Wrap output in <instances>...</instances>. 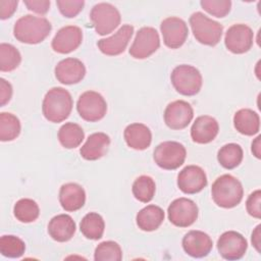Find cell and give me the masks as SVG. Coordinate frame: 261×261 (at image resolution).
<instances>
[{
    "instance_id": "35",
    "label": "cell",
    "mask_w": 261,
    "mask_h": 261,
    "mask_svg": "<svg viewBox=\"0 0 261 261\" xmlns=\"http://www.w3.org/2000/svg\"><path fill=\"white\" fill-rule=\"evenodd\" d=\"M94 259L96 261H120L122 259L121 248L113 241L102 242L95 249Z\"/></svg>"
},
{
    "instance_id": "12",
    "label": "cell",
    "mask_w": 261,
    "mask_h": 261,
    "mask_svg": "<svg viewBox=\"0 0 261 261\" xmlns=\"http://www.w3.org/2000/svg\"><path fill=\"white\" fill-rule=\"evenodd\" d=\"M248 249L247 240L243 234L234 230L223 232L217 241L219 255L226 260L241 259Z\"/></svg>"
},
{
    "instance_id": "16",
    "label": "cell",
    "mask_w": 261,
    "mask_h": 261,
    "mask_svg": "<svg viewBox=\"0 0 261 261\" xmlns=\"http://www.w3.org/2000/svg\"><path fill=\"white\" fill-rule=\"evenodd\" d=\"M83 41V31L76 25L61 28L54 36L52 49L60 54H68L80 47Z\"/></svg>"
},
{
    "instance_id": "6",
    "label": "cell",
    "mask_w": 261,
    "mask_h": 261,
    "mask_svg": "<svg viewBox=\"0 0 261 261\" xmlns=\"http://www.w3.org/2000/svg\"><path fill=\"white\" fill-rule=\"evenodd\" d=\"M90 19L98 35L105 36L112 33L120 23L121 17L118 9L110 3L101 2L93 6Z\"/></svg>"
},
{
    "instance_id": "25",
    "label": "cell",
    "mask_w": 261,
    "mask_h": 261,
    "mask_svg": "<svg viewBox=\"0 0 261 261\" xmlns=\"http://www.w3.org/2000/svg\"><path fill=\"white\" fill-rule=\"evenodd\" d=\"M234 128L242 135L254 136L260 129V117L258 113L249 108H243L233 116Z\"/></svg>"
},
{
    "instance_id": "34",
    "label": "cell",
    "mask_w": 261,
    "mask_h": 261,
    "mask_svg": "<svg viewBox=\"0 0 261 261\" xmlns=\"http://www.w3.org/2000/svg\"><path fill=\"white\" fill-rule=\"evenodd\" d=\"M25 251L24 242L12 234L2 236L0 239V252L4 257L19 258Z\"/></svg>"
},
{
    "instance_id": "8",
    "label": "cell",
    "mask_w": 261,
    "mask_h": 261,
    "mask_svg": "<svg viewBox=\"0 0 261 261\" xmlns=\"http://www.w3.org/2000/svg\"><path fill=\"white\" fill-rule=\"evenodd\" d=\"M76 110L84 120L95 122L105 116L107 103L98 92L86 91L76 102Z\"/></svg>"
},
{
    "instance_id": "43",
    "label": "cell",
    "mask_w": 261,
    "mask_h": 261,
    "mask_svg": "<svg viewBox=\"0 0 261 261\" xmlns=\"http://www.w3.org/2000/svg\"><path fill=\"white\" fill-rule=\"evenodd\" d=\"M260 139H261V137L258 136L252 143V152L255 155V157L258 159H260V157H261V155H260L261 154L260 153Z\"/></svg>"
},
{
    "instance_id": "27",
    "label": "cell",
    "mask_w": 261,
    "mask_h": 261,
    "mask_svg": "<svg viewBox=\"0 0 261 261\" xmlns=\"http://www.w3.org/2000/svg\"><path fill=\"white\" fill-rule=\"evenodd\" d=\"M104 219L100 214L96 212H90L86 214L80 223V229L82 233L89 240L96 241L101 239L104 233Z\"/></svg>"
},
{
    "instance_id": "22",
    "label": "cell",
    "mask_w": 261,
    "mask_h": 261,
    "mask_svg": "<svg viewBox=\"0 0 261 261\" xmlns=\"http://www.w3.org/2000/svg\"><path fill=\"white\" fill-rule=\"evenodd\" d=\"M110 145V138L104 133H94L89 136L86 143L82 146L81 156L90 161L102 158L108 151Z\"/></svg>"
},
{
    "instance_id": "3",
    "label": "cell",
    "mask_w": 261,
    "mask_h": 261,
    "mask_svg": "<svg viewBox=\"0 0 261 261\" xmlns=\"http://www.w3.org/2000/svg\"><path fill=\"white\" fill-rule=\"evenodd\" d=\"M211 195L217 206L229 209L241 203L244 196V189L237 177L231 174H222L213 182Z\"/></svg>"
},
{
    "instance_id": "11",
    "label": "cell",
    "mask_w": 261,
    "mask_h": 261,
    "mask_svg": "<svg viewBox=\"0 0 261 261\" xmlns=\"http://www.w3.org/2000/svg\"><path fill=\"white\" fill-rule=\"evenodd\" d=\"M254 41L252 29L244 23H236L228 28L224 37V44L228 51L233 54H243L248 52Z\"/></svg>"
},
{
    "instance_id": "30",
    "label": "cell",
    "mask_w": 261,
    "mask_h": 261,
    "mask_svg": "<svg viewBox=\"0 0 261 261\" xmlns=\"http://www.w3.org/2000/svg\"><path fill=\"white\" fill-rule=\"evenodd\" d=\"M13 214L18 221L30 223L37 220L40 215V209L36 201L23 198L14 204Z\"/></svg>"
},
{
    "instance_id": "28",
    "label": "cell",
    "mask_w": 261,
    "mask_h": 261,
    "mask_svg": "<svg viewBox=\"0 0 261 261\" xmlns=\"http://www.w3.org/2000/svg\"><path fill=\"white\" fill-rule=\"evenodd\" d=\"M85 138V133L77 123L66 122L58 130V140L62 147L73 149L79 147Z\"/></svg>"
},
{
    "instance_id": "26",
    "label": "cell",
    "mask_w": 261,
    "mask_h": 261,
    "mask_svg": "<svg viewBox=\"0 0 261 261\" xmlns=\"http://www.w3.org/2000/svg\"><path fill=\"white\" fill-rule=\"evenodd\" d=\"M164 220V211L156 205H148L141 209L136 217L137 225L144 231L156 230Z\"/></svg>"
},
{
    "instance_id": "24",
    "label": "cell",
    "mask_w": 261,
    "mask_h": 261,
    "mask_svg": "<svg viewBox=\"0 0 261 261\" xmlns=\"http://www.w3.org/2000/svg\"><path fill=\"white\" fill-rule=\"evenodd\" d=\"M126 145L135 150H145L152 142V134L150 128L143 123L128 124L123 132Z\"/></svg>"
},
{
    "instance_id": "14",
    "label": "cell",
    "mask_w": 261,
    "mask_h": 261,
    "mask_svg": "<svg viewBox=\"0 0 261 261\" xmlns=\"http://www.w3.org/2000/svg\"><path fill=\"white\" fill-rule=\"evenodd\" d=\"M193 117V107L184 100H176L169 103L164 110V121L171 129H182L187 127Z\"/></svg>"
},
{
    "instance_id": "10",
    "label": "cell",
    "mask_w": 261,
    "mask_h": 261,
    "mask_svg": "<svg viewBox=\"0 0 261 261\" xmlns=\"http://www.w3.org/2000/svg\"><path fill=\"white\" fill-rule=\"evenodd\" d=\"M198 213L197 204L188 198L173 200L167 209L169 221L178 227L191 226L197 220Z\"/></svg>"
},
{
    "instance_id": "18",
    "label": "cell",
    "mask_w": 261,
    "mask_h": 261,
    "mask_svg": "<svg viewBox=\"0 0 261 261\" xmlns=\"http://www.w3.org/2000/svg\"><path fill=\"white\" fill-rule=\"evenodd\" d=\"M57 81L63 85H74L80 83L86 75L84 63L76 58H65L57 63L54 69Z\"/></svg>"
},
{
    "instance_id": "40",
    "label": "cell",
    "mask_w": 261,
    "mask_h": 261,
    "mask_svg": "<svg viewBox=\"0 0 261 261\" xmlns=\"http://www.w3.org/2000/svg\"><path fill=\"white\" fill-rule=\"evenodd\" d=\"M17 0H0V18H9L16 10Z\"/></svg>"
},
{
    "instance_id": "13",
    "label": "cell",
    "mask_w": 261,
    "mask_h": 261,
    "mask_svg": "<svg viewBox=\"0 0 261 261\" xmlns=\"http://www.w3.org/2000/svg\"><path fill=\"white\" fill-rule=\"evenodd\" d=\"M160 31L165 46L170 49L181 47L189 35V29L186 21L176 16H170L162 20Z\"/></svg>"
},
{
    "instance_id": "42",
    "label": "cell",
    "mask_w": 261,
    "mask_h": 261,
    "mask_svg": "<svg viewBox=\"0 0 261 261\" xmlns=\"http://www.w3.org/2000/svg\"><path fill=\"white\" fill-rule=\"evenodd\" d=\"M260 228H261V225L259 224V225H257L256 226V228L253 230V232H252V238H251V241H252V245L254 246V248L257 250V252H261V249H260V244H261V242H260V236H261V233H260Z\"/></svg>"
},
{
    "instance_id": "31",
    "label": "cell",
    "mask_w": 261,
    "mask_h": 261,
    "mask_svg": "<svg viewBox=\"0 0 261 261\" xmlns=\"http://www.w3.org/2000/svg\"><path fill=\"white\" fill-rule=\"evenodd\" d=\"M21 125L19 119L12 113H0V140L9 142L16 139L20 134Z\"/></svg>"
},
{
    "instance_id": "33",
    "label": "cell",
    "mask_w": 261,
    "mask_h": 261,
    "mask_svg": "<svg viewBox=\"0 0 261 261\" xmlns=\"http://www.w3.org/2000/svg\"><path fill=\"white\" fill-rule=\"evenodd\" d=\"M21 61L19 51L11 44L2 43L0 45V70L12 71L18 67Z\"/></svg>"
},
{
    "instance_id": "7",
    "label": "cell",
    "mask_w": 261,
    "mask_h": 261,
    "mask_svg": "<svg viewBox=\"0 0 261 261\" xmlns=\"http://www.w3.org/2000/svg\"><path fill=\"white\" fill-rule=\"evenodd\" d=\"M187 150L178 142L166 141L159 144L154 150L155 163L166 170H173L181 166L186 160Z\"/></svg>"
},
{
    "instance_id": "9",
    "label": "cell",
    "mask_w": 261,
    "mask_h": 261,
    "mask_svg": "<svg viewBox=\"0 0 261 261\" xmlns=\"http://www.w3.org/2000/svg\"><path fill=\"white\" fill-rule=\"evenodd\" d=\"M160 47L158 32L152 27L141 28L135 37L128 52L136 59H145L151 56Z\"/></svg>"
},
{
    "instance_id": "21",
    "label": "cell",
    "mask_w": 261,
    "mask_h": 261,
    "mask_svg": "<svg viewBox=\"0 0 261 261\" xmlns=\"http://www.w3.org/2000/svg\"><path fill=\"white\" fill-rule=\"evenodd\" d=\"M61 207L68 212L81 209L86 202V192L82 186L75 182H67L61 186L59 191Z\"/></svg>"
},
{
    "instance_id": "41",
    "label": "cell",
    "mask_w": 261,
    "mask_h": 261,
    "mask_svg": "<svg viewBox=\"0 0 261 261\" xmlns=\"http://www.w3.org/2000/svg\"><path fill=\"white\" fill-rule=\"evenodd\" d=\"M12 96V87L4 79L0 80V105L4 106L8 103Z\"/></svg>"
},
{
    "instance_id": "20",
    "label": "cell",
    "mask_w": 261,
    "mask_h": 261,
    "mask_svg": "<svg viewBox=\"0 0 261 261\" xmlns=\"http://www.w3.org/2000/svg\"><path fill=\"white\" fill-rule=\"evenodd\" d=\"M219 132L217 120L209 115L196 118L191 127L192 140L197 144H208L212 142Z\"/></svg>"
},
{
    "instance_id": "15",
    "label": "cell",
    "mask_w": 261,
    "mask_h": 261,
    "mask_svg": "<svg viewBox=\"0 0 261 261\" xmlns=\"http://www.w3.org/2000/svg\"><path fill=\"white\" fill-rule=\"evenodd\" d=\"M207 186V176L203 168L188 165L177 175V187L185 194H197Z\"/></svg>"
},
{
    "instance_id": "5",
    "label": "cell",
    "mask_w": 261,
    "mask_h": 261,
    "mask_svg": "<svg viewBox=\"0 0 261 261\" xmlns=\"http://www.w3.org/2000/svg\"><path fill=\"white\" fill-rule=\"evenodd\" d=\"M173 88L177 93L184 96H194L198 94L202 88V75L200 71L188 64L177 65L170 74Z\"/></svg>"
},
{
    "instance_id": "4",
    "label": "cell",
    "mask_w": 261,
    "mask_h": 261,
    "mask_svg": "<svg viewBox=\"0 0 261 261\" xmlns=\"http://www.w3.org/2000/svg\"><path fill=\"white\" fill-rule=\"evenodd\" d=\"M190 24L194 37L203 45L213 47L219 43L222 37V24L209 18L200 11L194 12L190 16Z\"/></svg>"
},
{
    "instance_id": "17",
    "label": "cell",
    "mask_w": 261,
    "mask_h": 261,
    "mask_svg": "<svg viewBox=\"0 0 261 261\" xmlns=\"http://www.w3.org/2000/svg\"><path fill=\"white\" fill-rule=\"evenodd\" d=\"M134 34V27L130 24H123L111 37L101 39L97 42L100 51L108 56H116L124 52L126 46Z\"/></svg>"
},
{
    "instance_id": "38",
    "label": "cell",
    "mask_w": 261,
    "mask_h": 261,
    "mask_svg": "<svg viewBox=\"0 0 261 261\" xmlns=\"http://www.w3.org/2000/svg\"><path fill=\"white\" fill-rule=\"evenodd\" d=\"M261 191L256 190L254 191L247 199L246 208L247 212L253 216L254 218L260 219L261 218Z\"/></svg>"
},
{
    "instance_id": "39",
    "label": "cell",
    "mask_w": 261,
    "mask_h": 261,
    "mask_svg": "<svg viewBox=\"0 0 261 261\" xmlns=\"http://www.w3.org/2000/svg\"><path fill=\"white\" fill-rule=\"evenodd\" d=\"M23 3L29 10L38 14H46L50 7V1L48 0H24Z\"/></svg>"
},
{
    "instance_id": "23",
    "label": "cell",
    "mask_w": 261,
    "mask_h": 261,
    "mask_svg": "<svg viewBox=\"0 0 261 261\" xmlns=\"http://www.w3.org/2000/svg\"><path fill=\"white\" fill-rule=\"evenodd\" d=\"M75 222L67 214L54 216L48 224V233L56 242L64 243L69 241L75 232Z\"/></svg>"
},
{
    "instance_id": "37",
    "label": "cell",
    "mask_w": 261,
    "mask_h": 261,
    "mask_svg": "<svg viewBox=\"0 0 261 261\" xmlns=\"http://www.w3.org/2000/svg\"><path fill=\"white\" fill-rule=\"evenodd\" d=\"M56 4L60 13L68 18L75 17L84 8L83 0H57Z\"/></svg>"
},
{
    "instance_id": "1",
    "label": "cell",
    "mask_w": 261,
    "mask_h": 261,
    "mask_svg": "<svg viewBox=\"0 0 261 261\" xmlns=\"http://www.w3.org/2000/svg\"><path fill=\"white\" fill-rule=\"evenodd\" d=\"M51 30L52 24L47 18L25 14L15 21L13 35L17 41L33 45L43 42Z\"/></svg>"
},
{
    "instance_id": "19",
    "label": "cell",
    "mask_w": 261,
    "mask_h": 261,
    "mask_svg": "<svg viewBox=\"0 0 261 261\" xmlns=\"http://www.w3.org/2000/svg\"><path fill=\"white\" fill-rule=\"evenodd\" d=\"M181 243L185 252L194 258L207 256L213 247V242L209 234L201 230H190L185 234Z\"/></svg>"
},
{
    "instance_id": "29",
    "label": "cell",
    "mask_w": 261,
    "mask_h": 261,
    "mask_svg": "<svg viewBox=\"0 0 261 261\" xmlns=\"http://www.w3.org/2000/svg\"><path fill=\"white\" fill-rule=\"evenodd\" d=\"M243 149L239 144L236 143H229L222 146L217 153L218 162L226 169H233L239 166L243 160Z\"/></svg>"
},
{
    "instance_id": "2",
    "label": "cell",
    "mask_w": 261,
    "mask_h": 261,
    "mask_svg": "<svg viewBox=\"0 0 261 261\" xmlns=\"http://www.w3.org/2000/svg\"><path fill=\"white\" fill-rule=\"evenodd\" d=\"M72 98L70 93L61 87L50 89L42 103V112L47 120L58 123L65 120L72 110Z\"/></svg>"
},
{
    "instance_id": "32",
    "label": "cell",
    "mask_w": 261,
    "mask_h": 261,
    "mask_svg": "<svg viewBox=\"0 0 261 261\" xmlns=\"http://www.w3.org/2000/svg\"><path fill=\"white\" fill-rule=\"evenodd\" d=\"M156 191L154 179L149 175H141L137 177L133 184L132 192L137 200L142 203L150 202Z\"/></svg>"
},
{
    "instance_id": "36",
    "label": "cell",
    "mask_w": 261,
    "mask_h": 261,
    "mask_svg": "<svg viewBox=\"0 0 261 261\" xmlns=\"http://www.w3.org/2000/svg\"><path fill=\"white\" fill-rule=\"evenodd\" d=\"M200 4L205 11L219 18L227 15L231 8L230 0H202Z\"/></svg>"
}]
</instances>
